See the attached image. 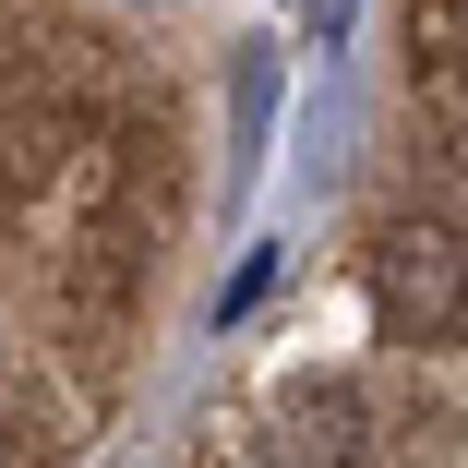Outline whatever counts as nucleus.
<instances>
[{
  "instance_id": "nucleus-1",
  "label": "nucleus",
  "mask_w": 468,
  "mask_h": 468,
  "mask_svg": "<svg viewBox=\"0 0 468 468\" xmlns=\"http://www.w3.org/2000/svg\"><path fill=\"white\" fill-rule=\"evenodd\" d=\"M372 313H385V336H444L468 313V229L456 217H397L372 240Z\"/></svg>"
},
{
  "instance_id": "nucleus-2",
  "label": "nucleus",
  "mask_w": 468,
  "mask_h": 468,
  "mask_svg": "<svg viewBox=\"0 0 468 468\" xmlns=\"http://www.w3.org/2000/svg\"><path fill=\"white\" fill-rule=\"evenodd\" d=\"M276 456L289 468H360L372 456V397L360 385H301L276 409Z\"/></svg>"
},
{
  "instance_id": "nucleus-3",
  "label": "nucleus",
  "mask_w": 468,
  "mask_h": 468,
  "mask_svg": "<svg viewBox=\"0 0 468 468\" xmlns=\"http://www.w3.org/2000/svg\"><path fill=\"white\" fill-rule=\"evenodd\" d=\"M456 25H468V0H456Z\"/></svg>"
}]
</instances>
